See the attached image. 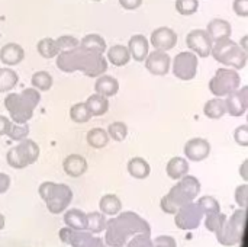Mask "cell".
I'll list each match as a JSON object with an SVG mask.
<instances>
[{"label": "cell", "mask_w": 248, "mask_h": 247, "mask_svg": "<svg viewBox=\"0 0 248 247\" xmlns=\"http://www.w3.org/2000/svg\"><path fill=\"white\" fill-rule=\"evenodd\" d=\"M105 231V245L108 247H124L135 234L151 236L150 224L132 211L121 213L106 221Z\"/></svg>", "instance_id": "obj_1"}, {"label": "cell", "mask_w": 248, "mask_h": 247, "mask_svg": "<svg viewBox=\"0 0 248 247\" xmlns=\"http://www.w3.org/2000/svg\"><path fill=\"white\" fill-rule=\"evenodd\" d=\"M57 67L64 73H74L81 71L87 77H99L105 74L108 70V60L103 57V54L92 52L80 45L62 51L57 55Z\"/></svg>", "instance_id": "obj_2"}, {"label": "cell", "mask_w": 248, "mask_h": 247, "mask_svg": "<svg viewBox=\"0 0 248 247\" xmlns=\"http://www.w3.org/2000/svg\"><path fill=\"white\" fill-rule=\"evenodd\" d=\"M201 182L195 176H183L179 182L170 189L167 195L161 198V210L166 214H176V211L187 202L195 201L201 194Z\"/></svg>", "instance_id": "obj_3"}, {"label": "cell", "mask_w": 248, "mask_h": 247, "mask_svg": "<svg viewBox=\"0 0 248 247\" xmlns=\"http://www.w3.org/2000/svg\"><path fill=\"white\" fill-rule=\"evenodd\" d=\"M39 102L41 93L33 87H28L20 93H9L4 99V106L13 122L28 124Z\"/></svg>", "instance_id": "obj_4"}, {"label": "cell", "mask_w": 248, "mask_h": 247, "mask_svg": "<svg viewBox=\"0 0 248 247\" xmlns=\"http://www.w3.org/2000/svg\"><path fill=\"white\" fill-rule=\"evenodd\" d=\"M211 55H214V58L218 63L224 64L228 68H234L237 71L247 66V51H244L231 38L215 41V44L212 45Z\"/></svg>", "instance_id": "obj_5"}, {"label": "cell", "mask_w": 248, "mask_h": 247, "mask_svg": "<svg viewBox=\"0 0 248 247\" xmlns=\"http://www.w3.org/2000/svg\"><path fill=\"white\" fill-rule=\"evenodd\" d=\"M38 192L39 197L45 201L46 210L51 214H61L73 201V191L64 183L44 182Z\"/></svg>", "instance_id": "obj_6"}, {"label": "cell", "mask_w": 248, "mask_h": 247, "mask_svg": "<svg viewBox=\"0 0 248 247\" xmlns=\"http://www.w3.org/2000/svg\"><path fill=\"white\" fill-rule=\"evenodd\" d=\"M246 220H247V213L244 208L235 211L231 215V218H227L222 229L218 233H215L219 245L225 247H232L241 243L243 236H244Z\"/></svg>", "instance_id": "obj_7"}, {"label": "cell", "mask_w": 248, "mask_h": 247, "mask_svg": "<svg viewBox=\"0 0 248 247\" xmlns=\"http://www.w3.org/2000/svg\"><path fill=\"white\" fill-rule=\"evenodd\" d=\"M241 86V76L234 68H218L215 76L209 80V90L215 98H227Z\"/></svg>", "instance_id": "obj_8"}, {"label": "cell", "mask_w": 248, "mask_h": 247, "mask_svg": "<svg viewBox=\"0 0 248 247\" xmlns=\"http://www.w3.org/2000/svg\"><path fill=\"white\" fill-rule=\"evenodd\" d=\"M39 157V147L32 140H22L6 154L7 165L13 169H25L29 165H33Z\"/></svg>", "instance_id": "obj_9"}, {"label": "cell", "mask_w": 248, "mask_h": 247, "mask_svg": "<svg viewBox=\"0 0 248 247\" xmlns=\"http://www.w3.org/2000/svg\"><path fill=\"white\" fill-rule=\"evenodd\" d=\"M198 66H199L198 55L193 54L192 51H183L173 58L170 68L179 80L190 82L192 79H195L198 73Z\"/></svg>", "instance_id": "obj_10"}, {"label": "cell", "mask_w": 248, "mask_h": 247, "mask_svg": "<svg viewBox=\"0 0 248 247\" xmlns=\"http://www.w3.org/2000/svg\"><path fill=\"white\" fill-rule=\"evenodd\" d=\"M203 213L196 202H187L180 207L174 214V223L180 230H196L202 223Z\"/></svg>", "instance_id": "obj_11"}, {"label": "cell", "mask_w": 248, "mask_h": 247, "mask_svg": "<svg viewBox=\"0 0 248 247\" xmlns=\"http://www.w3.org/2000/svg\"><path fill=\"white\" fill-rule=\"evenodd\" d=\"M186 45L198 57L206 58V57L211 55L214 41L211 39V36L208 35L206 31H203V29H193L186 36Z\"/></svg>", "instance_id": "obj_12"}, {"label": "cell", "mask_w": 248, "mask_h": 247, "mask_svg": "<svg viewBox=\"0 0 248 247\" xmlns=\"http://www.w3.org/2000/svg\"><path fill=\"white\" fill-rule=\"evenodd\" d=\"M224 100H225L227 114L235 118L243 116L248 109V87L247 86L240 87L238 90L224 98Z\"/></svg>", "instance_id": "obj_13"}, {"label": "cell", "mask_w": 248, "mask_h": 247, "mask_svg": "<svg viewBox=\"0 0 248 247\" xmlns=\"http://www.w3.org/2000/svg\"><path fill=\"white\" fill-rule=\"evenodd\" d=\"M150 44L157 49V51H170L176 47L177 44V33L169 28V26H160L153 31Z\"/></svg>", "instance_id": "obj_14"}, {"label": "cell", "mask_w": 248, "mask_h": 247, "mask_svg": "<svg viewBox=\"0 0 248 247\" xmlns=\"http://www.w3.org/2000/svg\"><path fill=\"white\" fill-rule=\"evenodd\" d=\"M147 70L154 76H166L171 67V57L166 51H153L148 52L145 58Z\"/></svg>", "instance_id": "obj_15"}, {"label": "cell", "mask_w": 248, "mask_h": 247, "mask_svg": "<svg viewBox=\"0 0 248 247\" xmlns=\"http://www.w3.org/2000/svg\"><path fill=\"white\" fill-rule=\"evenodd\" d=\"M60 240L71 247H87L93 240V234L86 230H73L68 227H64L58 233Z\"/></svg>", "instance_id": "obj_16"}, {"label": "cell", "mask_w": 248, "mask_h": 247, "mask_svg": "<svg viewBox=\"0 0 248 247\" xmlns=\"http://www.w3.org/2000/svg\"><path fill=\"white\" fill-rule=\"evenodd\" d=\"M211 153V144L205 138H192L185 146V156L190 162H202Z\"/></svg>", "instance_id": "obj_17"}, {"label": "cell", "mask_w": 248, "mask_h": 247, "mask_svg": "<svg viewBox=\"0 0 248 247\" xmlns=\"http://www.w3.org/2000/svg\"><path fill=\"white\" fill-rule=\"evenodd\" d=\"M126 48L129 51L131 58L141 63V61H144L147 58V55L150 52V41L144 35L137 33V35H132L129 38Z\"/></svg>", "instance_id": "obj_18"}, {"label": "cell", "mask_w": 248, "mask_h": 247, "mask_svg": "<svg viewBox=\"0 0 248 247\" xmlns=\"http://www.w3.org/2000/svg\"><path fill=\"white\" fill-rule=\"evenodd\" d=\"M23 58H25V49L16 42H9L0 49V61L7 67L17 66L19 63H22Z\"/></svg>", "instance_id": "obj_19"}, {"label": "cell", "mask_w": 248, "mask_h": 247, "mask_svg": "<svg viewBox=\"0 0 248 247\" xmlns=\"http://www.w3.org/2000/svg\"><path fill=\"white\" fill-rule=\"evenodd\" d=\"M206 32H208V35L211 36V39L215 42V41H219V39L231 38L232 28H231V25H230L228 20L221 19V17H215V19H212V20L208 23Z\"/></svg>", "instance_id": "obj_20"}, {"label": "cell", "mask_w": 248, "mask_h": 247, "mask_svg": "<svg viewBox=\"0 0 248 247\" xmlns=\"http://www.w3.org/2000/svg\"><path fill=\"white\" fill-rule=\"evenodd\" d=\"M64 172L71 178H80L87 172V162L80 154H70L62 163Z\"/></svg>", "instance_id": "obj_21"}, {"label": "cell", "mask_w": 248, "mask_h": 247, "mask_svg": "<svg viewBox=\"0 0 248 247\" xmlns=\"http://www.w3.org/2000/svg\"><path fill=\"white\" fill-rule=\"evenodd\" d=\"M94 92L97 95H102L109 99L119 92V82L112 76L102 74L97 77V80L94 83Z\"/></svg>", "instance_id": "obj_22"}, {"label": "cell", "mask_w": 248, "mask_h": 247, "mask_svg": "<svg viewBox=\"0 0 248 247\" xmlns=\"http://www.w3.org/2000/svg\"><path fill=\"white\" fill-rule=\"evenodd\" d=\"M106 60L116 67H124L129 63L131 55L125 45H113L106 49Z\"/></svg>", "instance_id": "obj_23"}, {"label": "cell", "mask_w": 248, "mask_h": 247, "mask_svg": "<svg viewBox=\"0 0 248 247\" xmlns=\"http://www.w3.org/2000/svg\"><path fill=\"white\" fill-rule=\"evenodd\" d=\"M84 103H86V106H87V109H89L92 116H102V115H105L109 111V100H108V98H105L102 95H97V93L90 95Z\"/></svg>", "instance_id": "obj_24"}, {"label": "cell", "mask_w": 248, "mask_h": 247, "mask_svg": "<svg viewBox=\"0 0 248 247\" xmlns=\"http://www.w3.org/2000/svg\"><path fill=\"white\" fill-rule=\"evenodd\" d=\"M166 172H167L169 178H171L173 181H179V179H182L183 176L187 175V172H189V163L183 157H173L167 163Z\"/></svg>", "instance_id": "obj_25"}, {"label": "cell", "mask_w": 248, "mask_h": 247, "mask_svg": "<svg viewBox=\"0 0 248 247\" xmlns=\"http://www.w3.org/2000/svg\"><path fill=\"white\" fill-rule=\"evenodd\" d=\"M64 223L68 229L73 230H86L87 227V214L81 210H68L64 214Z\"/></svg>", "instance_id": "obj_26"}, {"label": "cell", "mask_w": 248, "mask_h": 247, "mask_svg": "<svg viewBox=\"0 0 248 247\" xmlns=\"http://www.w3.org/2000/svg\"><path fill=\"white\" fill-rule=\"evenodd\" d=\"M151 167L148 165L147 160H144L142 157H134L128 162V173L135 178V179H145L150 176Z\"/></svg>", "instance_id": "obj_27"}, {"label": "cell", "mask_w": 248, "mask_h": 247, "mask_svg": "<svg viewBox=\"0 0 248 247\" xmlns=\"http://www.w3.org/2000/svg\"><path fill=\"white\" fill-rule=\"evenodd\" d=\"M80 47L84 48V49H87V51L97 52V54H103L108 49L106 41L100 35H97V33H89L84 38H81Z\"/></svg>", "instance_id": "obj_28"}, {"label": "cell", "mask_w": 248, "mask_h": 247, "mask_svg": "<svg viewBox=\"0 0 248 247\" xmlns=\"http://www.w3.org/2000/svg\"><path fill=\"white\" fill-rule=\"evenodd\" d=\"M99 208H100V213L105 215H118L122 210V202L116 195L108 194L100 198Z\"/></svg>", "instance_id": "obj_29"}, {"label": "cell", "mask_w": 248, "mask_h": 247, "mask_svg": "<svg viewBox=\"0 0 248 247\" xmlns=\"http://www.w3.org/2000/svg\"><path fill=\"white\" fill-rule=\"evenodd\" d=\"M203 112L209 119H221L225 114H227V108H225V100L224 98H214L209 99L205 106H203Z\"/></svg>", "instance_id": "obj_30"}, {"label": "cell", "mask_w": 248, "mask_h": 247, "mask_svg": "<svg viewBox=\"0 0 248 247\" xmlns=\"http://www.w3.org/2000/svg\"><path fill=\"white\" fill-rule=\"evenodd\" d=\"M19 82V76L15 70L4 67L0 68V93H7L16 87Z\"/></svg>", "instance_id": "obj_31"}, {"label": "cell", "mask_w": 248, "mask_h": 247, "mask_svg": "<svg viewBox=\"0 0 248 247\" xmlns=\"http://www.w3.org/2000/svg\"><path fill=\"white\" fill-rule=\"evenodd\" d=\"M87 144L93 148H103L109 143V135L103 128H93L87 132Z\"/></svg>", "instance_id": "obj_32"}, {"label": "cell", "mask_w": 248, "mask_h": 247, "mask_svg": "<svg viewBox=\"0 0 248 247\" xmlns=\"http://www.w3.org/2000/svg\"><path fill=\"white\" fill-rule=\"evenodd\" d=\"M106 217L102 213H90L87 214V227L86 231L92 233V234H99L102 231H105L106 229Z\"/></svg>", "instance_id": "obj_33"}, {"label": "cell", "mask_w": 248, "mask_h": 247, "mask_svg": "<svg viewBox=\"0 0 248 247\" xmlns=\"http://www.w3.org/2000/svg\"><path fill=\"white\" fill-rule=\"evenodd\" d=\"M31 82L33 89H36L38 92H46L52 87V76L45 70H39L33 73Z\"/></svg>", "instance_id": "obj_34"}, {"label": "cell", "mask_w": 248, "mask_h": 247, "mask_svg": "<svg viewBox=\"0 0 248 247\" xmlns=\"http://www.w3.org/2000/svg\"><path fill=\"white\" fill-rule=\"evenodd\" d=\"M36 49H38L39 55L44 58H55L58 55V48H57L55 39H52V38H42L38 42Z\"/></svg>", "instance_id": "obj_35"}, {"label": "cell", "mask_w": 248, "mask_h": 247, "mask_svg": "<svg viewBox=\"0 0 248 247\" xmlns=\"http://www.w3.org/2000/svg\"><path fill=\"white\" fill-rule=\"evenodd\" d=\"M70 118H71V121H74L77 124H84V122L90 121L92 115H90L86 103L78 102V103H76V105H73L70 108Z\"/></svg>", "instance_id": "obj_36"}, {"label": "cell", "mask_w": 248, "mask_h": 247, "mask_svg": "<svg viewBox=\"0 0 248 247\" xmlns=\"http://www.w3.org/2000/svg\"><path fill=\"white\" fill-rule=\"evenodd\" d=\"M196 204L201 208V211L203 213V215L212 214V213H219L221 211V205H219L218 199L214 198V197H211V195H205V197L199 198V201Z\"/></svg>", "instance_id": "obj_37"}, {"label": "cell", "mask_w": 248, "mask_h": 247, "mask_svg": "<svg viewBox=\"0 0 248 247\" xmlns=\"http://www.w3.org/2000/svg\"><path fill=\"white\" fill-rule=\"evenodd\" d=\"M227 221V217L219 211V213H212V214H206V218H205V227L212 231V233H218L222 226L225 224Z\"/></svg>", "instance_id": "obj_38"}, {"label": "cell", "mask_w": 248, "mask_h": 247, "mask_svg": "<svg viewBox=\"0 0 248 247\" xmlns=\"http://www.w3.org/2000/svg\"><path fill=\"white\" fill-rule=\"evenodd\" d=\"M108 135L109 138L115 140V141H124L128 135V127L125 122H121V121H116V122H112L109 127H108Z\"/></svg>", "instance_id": "obj_39"}, {"label": "cell", "mask_w": 248, "mask_h": 247, "mask_svg": "<svg viewBox=\"0 0 248 247\" xmlns=\"http://www.w3.org/2000/svg\"><path fill=\"white\" fill-rule=\"evenodd\" d=\"M28 134H29V127L28 124H16V122H12L9 131H7V137L13 141H22L25 138H28Z\"/></svg>", "instance_id": "obj_40"}, {"label": "cell", "mask_w": 248, "mask_h": 247, "mask_svg": "<svg viewBox=\"0 0 248 247\" xmlns=\"http://www.w3.org/2000/svg\"><path fill=\"white\" fill-rule=\"evenodd\" d=\"M174 7L183 16H192L198 12L199 1L198 0H176Z\"/></svg>", "instance_id": "obj_41"}, {"label": "cell", "mask_w": 248, "mask_h": 247, "mask_svg": "<svg viewBox=\"0 0 248 247\" xmlns=\"http://www.w3.org/2000/svg\"><path fill=\"white\" fill-rule=\"evenodd\" d=\"M55 44H57V48H58V54L62 52V51H68V49H73L76 47L80 45V41L71 35H62L60 38L55 39Z\"/></svg>", "instance_id": "obj_42"}, {"label": "cell", "mask_w": 248, "mask_h": 247, "mask_svg": "<svg viewBox=\"0 0 248 247\" xmlns=\"http://www.w3.org/2000/svg\"><path fill=\"white\" fill-rule=\"evenodd\" d=\"M125 247H153V240H151V236L135 234L132 240H129Z\"/></svg>", "instance_id": "obj_43"}, {"label": "cell", "mask_w": 248, "mask_h": 247, "mask_svg": "<svg viewBox=\"0 0 248 247\" xmlns=\"http://www.w3.org/2000/svg\"><path fill=\"white\" fill-rule=\"evenodd\" d=\"M234 140L238 146L247 147L248 146V125H240L234 131Z\"/></svg>", "instance_id": "obj_44"}, {"label": "cell", "mask_w": 248, "mask_h": 247, "mask_svg": "<svg viewBox=\"0 0 248 247\" xmlns=\"http://www.w3.org/2000/svg\"><path fill=\"white\" fill-rule=\"evenodd\" d=\"M235 201L241 208L247 207L248 201V186L247 185H241L235 189Z\"/></svg>", "instance_id": "obj_45"}, {"label": "cell", "mask_w": 248, "mask_h": 247, "mask_svg": "<svg viewBox=\"0 0 248 247\" xmlns=\"http://www.w3.org/2000/svg\"><path fill=\"white\" fill-rule=\"evenodd\" d=\"M232 10L241 16V17H247L248 16V0H234L232 1Z\"/></svg>", "instance_id": "obj_46"}, {"label": "cell", "mask_w": 248, "mask_h": 247, "mask_svg": "<svg viewBox=\"0 0 248 247\" xmlns=\"http://www.w3.org/2000/svg\"><path fill=\"white\" fill-rule=\"evenodd\" d=\"M153 247H177V243L170 236H158L155 240H153Z\"/></svg>", "instance_id": "obj_47"}, {"label": "cell", "mask_w": 248, "mask_h": 247, "mask_svg": "<svg viewBox=\"0 0 248 247\" xmlns=\"http://www.w3.org/2000/svg\"><path fill=\"white\" fill-rule=\"evenodd\" d=\"M119 4L125 10H137L142 4V0H119Z\"/></svg>", "instance_id": "obj_48"}, {"label": "cell", "mask_w": 248, "mask_h": 247, "mask_svg": "<svg viewBox=\"0 0 248 247\" xmlns=\"http://www.w3.org/2000/svg\"><path fill=\"white\" fill-rule=\"evenodd\" d=\"M10 125H12V121H10L7 116L0 115V137L7 134V131H9Z\"/></svg>", "instance_id": "obj_49"}, {"label": "cell", "mask_w": 248, "mask_h": 247, "mask_svg": "<svg viewBox=\"0 0 248 247\" xmlns=\"http://www.w3.org/2000/svg\"><path fill=\"white\" fill-rule=\"evenodd\" d=\"M10 186V178L4 173H0V194H4Z\"/></svg>", "instance_id": "obj_50"}, {"label": "cell", "mask_w": 248, "mask_h": 247, "mask_svg": "<svg viewBox=\"0 0 248 247\" xmlns=\"http://www.w3.org/2000/svg\"><path fill=\"white\" fill-rule=\"evenodd\" d=\"M87 247H108L105 245V242L99 237H93V240L90 242V245Z\"/></svg>", "instance_id": "obj_51"}, {"label": "cell", "mask_w": 248, "mask_h": 247, "mask_svg": "<svg viewBox=\"0 0 248 247\" xmlns=\"http://www.w3.org/2000/svg\"><path fill=\"white\" fill-rule=\"evenodd\" d=\"M247 167H248V160H246V162L243 163L241 169H240V173H241V176H243V179H244V181H247V179H248Z\"/></svg>", "instance_id": "obj_52"}, {"label": "cell", "mask_w": 248, "mask_h": 247, "mask_svg": "<svg viewBox=\"0 0 248 247\" xmlns=\"http://www.w3.org/2000/svg\"><path fill=\"white\" fill-rule=\"evenodd\" d=\"M247 39H248V36H247V35H246V36H244V38H243V39H241V44H238V45H240V47H241V48H243V49H244V51H248Z\"/></svg>", "instance_id": "obj_53"}, {"label": "cell", "mask_w": 248, "mask_h": 247, "mask_svg": "<svg viewBox=\"0 0 248 247\" xmlns=\"http://www.w3.org/2000/svg\"><path fill=\"white\" fill-rule=\"evenodd\" d=\"M4 223H6V221H4V217L0 214V230H3V229H4Z\"/></svg>", "instance_id": "obj_54"}, {"label": "cell", "mask_w": 248, "mask_h": 247, "mask_svg": "<svg viewBox=\"0 0 248 247\" xmlns=\"http://www.w3.org/2000/svg\"><path fill=\"white\" fill-rule=\"evenodd\" d=\"M92 1H102V0H92Z\"/></svg>", "instance_id": "obj_55"}]
</instances>
